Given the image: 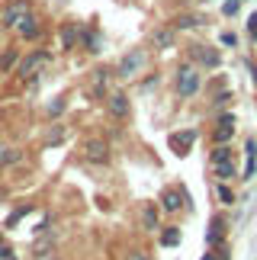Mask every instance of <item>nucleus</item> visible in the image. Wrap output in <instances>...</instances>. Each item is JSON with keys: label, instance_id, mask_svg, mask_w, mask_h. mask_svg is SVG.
Listing matches in <instances>:
<instances>
[{"label": "nucleus", "instance_id": "f257e3e1", "mask_svg": "<svg viewBox=\"0 0 257 260\" xmlns=\"http://www.w3.org/2000/svg\"><path fill=\"white\" fill-rule=\"evenodd\" d=\"M148 64H151V48H145V45L125 48V52L119 55V61L113 64V77L122 81V84H132V81H138V77L148 71Z\"/></svg>", "mask_w": 257, "mask_h": 260}, {"label": "nucleus", "instance_id": "f03ea898", "mask_svg": "<svg viewBox=\"0 0 257 260\" xmlns=\"http://www.w3.org/2000/svg\"><path fill=\"white\" fill-rule=\"evenodd\" d=\"M200 93H203V71L193 61L183 58V61L174 68V96L180 100V103H193Z\"/></svg>", "mask_w": 257, "mask_h": 260}, {"label": "nucleus", "instance_id": "7ed1b4c3", "mask_svg": "<svg viewBox=\"0 0 257 260\" xmlns=\"http://www.w3.org/2000/svg\"><path fill=\"white\" fill-rule=\"evenodd\" d=\"M52 52H48L45 45H36V48H29V52L19 55V64H16V81H26V84H39V74L45 71L48 64H52Z\"/></svg>", "mask_w": 257, "mask_h": 260}, {"label": "nucleus", "instance_id": "20e7f679", "mask_svg": "<svg viewBox=\"0 0 257 260\" xmlns=\"http://www.w3.org/2000/svg\"><path fill=\"white\" fill-rule=\"evenodd\" d=\"M45 32H48V19H45V13H39V10L26 13L23 19H19V26L13 29L16 42H26V45H42Z\"/></svg>", "mask_w": 257, "mask_h": 260}, {"label": "nucleus", "instance_id": "39448f33", "mask_svg": "<svg viewBox=\"0 0 257 260\" xmlns=\"http://www.w3.org/2000/svg\"><path fill=\"white\" fill-rule=\"evenodd\" d=\"M186 61H193L200 71H219L222 68V48H212L206 42H190L186 45Z\"/></svg>", "mask_w": 257, "mask_h": 260}, {"label": "nucleus", "instance_id": "423d86ee", "mask_svg": "<svg viewBox=\"0 0 257 260\" xmlns=\"http://www.w3.org/2000/svg\"><path fill=\"white\" fill-rule=\"evenodd\" d=\"M33 10H36V0H7L0 7V26H4V32H13L19 26V19L26 13H33Z\"/></svg>", "mask_w": 257, "mask_h": 260}, {"label": "nucleus", "instance_id": "0eeeda50", "mask_svg": "<svg viewBox=\"0 0 257 260\" xmlns=\"http://www.w3.org/2000/svg\"><path fill=\"white\" fill-rule=\"evenodd\" d=\"M81 48L84 55H100L103 52V32H100V19H87V23L81 26Z\"/></svg>", "mask_w": 257, "mask_h": 260}, {"label": "nucleus", "instance_id": "6e6552de", "mask_svg": "<svg viewBox=\"0 0 257 260\" xmlns=\"http://www.w3.org/2000/svg\"><path fill=\"white\" fill-rule=\"evenodd\" d=\"M81 26L84 23H77V19H61L58 23V48L65 55L77 52V45H81Z\"/></svg>", "mask_w": 257, "mask_h": 260}, {"label": "nucleus", "instance_id": "1a4fd4ad", "mask_svg": "<svg viewBox=\"0 0 257 260\" xmlns=\"http://www.w3.org/2000/svg\"><path fill=\"white\" fill-rule=\"evenodd\" d=\"M235 113H219L215 116V122H212V128H209V138H212V145H232V138H235Z\"/></svg>", "mask_w": 257, "mask_h": 260}, {"label": "nucleus", "instance_id": "9d476101", "mask_svg": "<svg viewBox=\"0 0 257 260\" xmlns=\"http://www.w3.org/2000/svg\"><path fill=\"white\" fill-rule=\"evenodd\" d=\"M196 138H200V128H177V132H171L167 135V145H171V151L177 154V157H186L190 154V148L196 145Z\"/></svg>", "mask_w": 257, "mask_h": 260}, {"label": "nucleus", "instance_id": "9b49d317", "mask_svg": "<svg viewBox=\"0 0 257 260\" xmlns=\"http://www.w3.org/2000/svg\"><path fill=\"white\" fill-rule=\"evenodd\" d=\"M106 113H110V119H116V122H125L128 119L132 100H128L125 90H110V93H106Z\"/></svg>", "mask_w": 257, "mask_h": 260}, {"label": "nucleus", "instance_id": "f8f14e48", "mask_svg": "<svg viewBox=\"0 0 257 260\" xmlns=\"http://www.w3.org/2000/svg\"><path fill=\"white\" fill-rule=\"evenodd\" d=\"M84 157H87L90 164L103 167V164H110L113 148H110V142H106V138H87V142H84Z\"/></svg>", "mask_w": 257, "mask_h": 260}, {"label": "nucleus", "instance_id": "ddd939ff", "mask_svg": "<svg viewBox=\"0 0 257 260\" xmlns=\"http://www.w3.org/2000/svg\"><path fill=\"white\" fill-rule=\"evenodd\" d=\"M167 26H174L177 32H193V29L206 26V16H203V13H196V10H186V13L171 16V19H167Z\"/></svg>", "mask_w": 257, "mask_h": 260}, {"label": "nucleus", "instance_id": "4468645a", "mask_svg": "<svg viewBox=\"0 0 257 260\" xmlns=\"http://www.w3.org/2000/svg\"><path fill=\"white\" fill-rule=\"evenodd\" d=\"M157 206H161L164 215H180L183 212V199H180V189L177 186H164L161 196H157Z\"/></svg>", "mask_w": 257, "mask_h": 260}, {"label": "nucleus", "instance_id": "2eb2a0df", "mask_svg": "<svg viewBox=\"0 0 257 260\" xmlns=\"http://www.w3.org/2000/svg\"><path fill=\"white\" fill-rule=\"evenodd\" d=\"M177 45V29L174 26H157L151 32V52H171V48Z\"/></svg>", "mask_w": 257, "mask_h": 260}, {"label": "nucleus", "instance_id": "dca6fc26", "mask_svg": "<svg viewBox=\"0 0 257 260\" xmlns=\"http://www.w3.org/2000/svg\"><path fill=\"white\" fill-rule=\"evenodd\" d=\"M225 238H229V222H225L222 215H212L209 218V232H206V244L219 247V244H225Z\"/></svg>", "mask_w": 257, "mask_h": 260}, {"label": "nucleus", "instance_id": "f3484780", "mask_svg": "<svg viewBox=\"0 0 257 260\" xmlns=\"http://www.w3.org/2000/svg\"><path fill=\"white\" fill-rule=\"evenodd\" d=\"M19 55H23V48H19V45H4V48H0V77H10V74L16 71Z\"/></svg>", "mask_w": 257, "mask_h": 260}, {"label": "nucleus", "instance_id": "a211bd4d", "mask_svg": "<svg viewBox=\"0 0 257 260\" xmlns=\"http://www.w3.org/2000/svg\"><path fill=\"white\" fill-rule=\"evenodd\" d=\"M161 206H157V199L154 203H145L142 206V225H145V232H161Z\"/></svg>", "mask_w": 257, "mask_h": 260}, {"label": "nucleus", "instance_id": "6ab92c4d", "mask_svg": "<svg viewBox=\"0 0 257 260\" xmlns=\"http://www.w3.org/2000/svg\"><path fill=\"white\" fill-rule=\"evenodd\" d=\"M209 167H212V177H215V180H222V183H232V180L238 177V161H235V157L215 161V164H209Z\"/></svg>", "mask_w": 257, "mask_h": 260}, {"label": "nucleus", "instance_id": "aec40b11", "mask_svg": "<svg viewBox=\"0 0 257 260\" xmlns=\"http://www.w3.org/2000/svg\"><path fill=\"white\" fill-rule=\"evenodd\" d=\"M23 161V148L19 145H0V171L4 167H16Z\"/></svg>", "mask_w": 257, "mask_h": 260}, {"label": "nucleus", "instance_id": "412c9836", "mask_svg": "<svg viewBox=\"0 0 257 260\" xmlns=\"http://www.w3.org/2000/svg\"><path fill=\"white\" fill-rule=\"evenodd\" d=\"M215 199H219L222 206H235V203H238V193L232 189V183H222V180H215Z\"/></svg>", "mask_w": 257, "mask_h": 260}, {"label": "nucleus", "instance_id": "4be33fe9", "mask_svg": "<svg viewBox=\"0 0 257 260\" xmlns=\"http://www.w3.org/2000/svg\"><path fill=\"white\" fill-rule=\"evenodd\" d=\"M232 100H235V93H232V90H215V93H212V100H209L212 113H222V109H229V106H232Z\"/></svg>", "mask_w": 257, "mask_h": 260}, {"label": "nucleus", "instance_id": "5701e85b", "mask_svg": "<svg viewBox=\"0 0 257 260\" xmlns=\"http://www.w3.org/2000/svg\"><path fill=\"white\" fill-rule=\"evenodd\" d=\"M29 212H33V203H23V206H16L13 212L7 215V222H4V228H16V225L23 222V218H26Z\"/></svg>", "mask_w": 257, "mask_h": 260}, {"label": "nucleus", "instance_id": "b1692460", "mask_svg": "<svg viewBox=\"0 0 257 260\" xmlns=\"http://www.w3.org/2000/svg\"><path fill=\"white\" fill-rule=\"evenodd\" d=\"M180 244V228L177 225H161V247H177Z\"/></svg>", "mask_w": 257, "mask_h": 260}, {"label": "nucleus", "instance_id": "393cba45", "mask_svg": "<svg viewBox=\"0 0 257 260\" xmlns=\"http://www.w3.org/2000/svg\"><path fill=\"white\" fill-rule=\"evenodd\" d=\"M65 109H68V96H55L52 103L45 106V116H48V119H58V116L65 113Z\"/></svg>", "mask_w": 257, "mask_h": 260}, {"label": "nucleus", "instance_id": "a878e982", "mask_svg": "<svg viewBox=\"0 0 257 260\" xmlns=\"http://www.w3.org/2000/svg\"><path fill=\"white\" fill-rule=\"evenodd\" d=\"M225 157H235L232 145H212V151H209V164H215V161H225Z\"/></svg>", "mask_w": 257, "mask_h": 260}, {"label": "nucleus", "instance_id": "bb28decb", "mask_svg": "<svg viewBox=\"0 0 257 260\" xmlns=\"http://www.w3.org/2000/svg\"><path fill=\"white\" fill-rule=\"evenodd\" d=\"M61 142H65V125H61V122H55V125H52V132L45 135V145H61Z\"/></svg>", "mask_w": 257, "mask_h": 260}, {"label": "nucleus", "instance_id": "cd10ccee", "mask_svg": "<svg viewBox=\"0 0 257 260\" xmlns=\"http://www.w3.org/2000/svg\"><path fill=\"white\" fill-rule=\"evenodd\" d=\"M238 10H241V0H225V4H222V16L225 19H235V16H238Z\"/></svg>", "mask_w": 257, "mask_h": 260}, {"label": "nucleus", "instance_id": "c85d7f7f", "mask_svg": "<svg viewBox=\"0 0 257 260\" xmlns=\"http://www.w3.org/2000/svg\"><path fill=\"white\" fill-rule=\"evenodd\" d=\"M219 45L235 48V45H238V32H232V29H222V32H219Z\"/></svg>", "mask_w": 257, "mask_h": 260}, {"label": "nucleus", "instance_id": "c756f323", "mask_svg": "<svg viewBox=\"0 0 257 260\" xmlns=\"http://www.w3.org/2000/svg\"><path fill=\"white\" fill-rule=\"evenodd\" d=\"M244 32H248V39L251 42H257V10L248 16V23H244Z\"/></svg>", "mask_w": 257, "mask_h": 260}, {"label": "nucleus", "instance_id": "7c9ffc66", "mask_svg": "<svg viewBox=\"0 0 257 260\" xmlns=\"http://www.w3.org/2000/svg\"><path fill=\"white\" fill-rule=\"evenodd\" d=\"M241 151H244V157H257V138L254 135L244 138V148H241Z\"/></svg>", "mask_w": 257, "mask_h": 260}, {"label": "nucleus", "instance_id": "2f4dec72", "mask_svg": "<svg viewBox=\"0 0 257 260\" xmlns=\"http://www.w3.org/2000/svg\"><path fill=\"white\" fill-rule=\"evenodd\" d=\"M244 68H248L251 84H254V90H257V58H244Z\"/></svg>", "mask_w": 257, "mask_h": 260}, {"label": "nucleus", "instance_id": "473e14b6", "mask_svg": "<svg viewBox=\"0 0 257 260\" xmlns=\"http://www.w3.org/2000/svg\"><path fill=\"white\" fill-rule=\"evenodd\" d=\"M157 84H161V74H148V77H145V81L138 84V87H142V90H154Z\"/></svg>", "mask_w": 257, "mask_h": 260}, {"label": "nucleus", "instance_id": "72a5a7b5", "mask_svg": "<svg viewBox=\"0 0 257 260\" xmlns=\"http://www.w3.org/2000/svg\"><path fill=\"white\" fill-rule=\"evenodd\" d=\"M125 260H148V251H128Z\"/></svg>", "mask_w": 257, "mask_h": 260}, {"label": "nucleus", "instance_id": "f704fd0d", "mask_svg": "<svg viewBox=\"0 0 257 260\" xmlns=\"http://www.w3.org/2000/svg\"><path fill=\"white\" fill-rule=\"evenodd\" d=\"M200 260H219V251H215V247H209V251H206Z\"/></svg>", "mask_w": 257, "mask_h": 260}, {"label": "nucleus", "instance_id": "c9c22d12", "mask_svg": "<svg viewBox=\"0 0 257 260\" xmlns=\"http://www.w3.org/2000/svg\"><path fill=\"white\" fill-rule=\"evenodd\" d=\"M4 36H7V32H4V26H0V48H4V45H7V42H4Z\"/></svg>", "mask_w": 257, "mask_h": 260}, {"label": "nucleus", "instance_id": "e433bc0d", "mask_svg": "<svg viewBox=\"0 0 257 260\" xmlns=\"http://www.w3.org/2000/svg\"><path fill=\"white\" fill-rule=\"evenodd\" d=\"M0 244H7V241H4V232H0Z\"/></svg>", "mask_w": 257, "mask_h": 260}, {"label": "nucleus", "instance_id": "4c0bfd02", "mask_svg": "<svg viewBox=\"0 0 257 260\" xmlns=\"http://www.w3.org/2000/svg\"><path fill=\"white\" fill-rule=\"evenodd\" d=\"M7 260H16V254H10V257H7Z\"/></svg>", "mask_w": 257, "mask_h": 260}, {"label": "nucleus", "instance_id": "58836bf2", "mask_svg": "<svg viewBox=\"0 0 257 260\" xmlns=\"http://www.w3.org/2000/svg\"><path fill=\"white\" fill-rule=\"evenodd\" d=\"M241 4H244V0H241Z\"/></svg>", "mask_w": 257, "mask_h": 260}]
</instances>
